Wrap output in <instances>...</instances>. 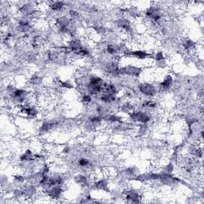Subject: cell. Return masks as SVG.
Masks as SVG:
<instances>
[{"label": "cell", "mask_w": 204, "mask_h": 204, "mask_svg": "<svg viewBox=\"0 0 204 204\" xmlns=\"http://www.w3.org/2000/svg\"><path fill=\"white\" fill-rule=\"evenodd\" d=\"M29 94V92L25 89H15V90L12 91L11 97L13 98V100H16L19 103H23L26 100V98Z\"/></svg>", "instance_id": "cell-4"}, {"label": "cell", "mask_w": 204, "mask_h": 204, "mask_svg": "<svg viewBox=\"0 0 204 204\" xmlns=\"http://www.w3.org/2000/svg\"><path fill=\"white\" fill-rule=\"evenodd\" d=\"M65 6V3L62 2H53L52 4L50 5V9L53 10V11H60Z\"/></svg>", "instance_id": "cell-18"}, {"label": "cell", "mask_w": 204, "mask_h": 204, "mask_svg": "<svg viewBox=\"0 0 204 204\" xmlns=\"http://www.w3.org/2000/svg\"><path fill=\"white\" fill-rule=\"evenodd\" d=\"M14 180L17 182H19V183H23V182L25 181V178L23 176H22V175H14Z\"/></svg>", "instance_id": "cell-30"}, {"label": "cell", "mask_w": 204, "mask_h": 204, "mask_svg": "<svg viewBox=\"0 0 204 204\" xmlns=\"http://www.w3.org/2000/svg\"><path fill=\"white\" fill-rule=\"evenodd\" d=\"M102 122V117L100 116H96L90 118V123L94 126V127H98L101 125Z\"/></svg>", "instance_id": "cell-19"}, {"label": "cell", "mask_w": 204, "mask_h": 204, "mask_svg": "<svg viewBox=\"0 0 204 204\" xmlns=\"http://www.w3.org/2000/svg\"><path fill=\"white\" fill-rule=\"evenodd\" d=\"M141 68L136 67V66H128L118 70L116 75H128V76H133V77H138L141 73Z\"/></svg>", "instance_id": "cell-1"}, {"label": "cell", "mask_w": 204, "mask_h": 204, "mask_svg": "<svg viewBox=\"0 0 204 204\" xmlns=\"http://www.w3.org/2000/svg\"><path fill=\"white\" fill-rule=\"evenodd\" d=\"M21 110H22L23 113L26 114L27 116H35L38 114V111L34 107L22 106L21 107Z\"/></svg>", "instance_id": "cell-11"}, {"label": "cell", "mask_w": 204, "mask_h": 204, "mask_svg": "<svg viewBox=\"0 0 204 204\" xmlns=\"http://www.w3.org/2000/svg\"><path fill=\"white\" fill-rule=\"evenodd\" d=\"M23 192H24V195L25 196H32L34 195V193L36 192V189L34 187L33 185H30L29 187H26L24 190H23Z\"/></svg>", "instance_id": "cell-17"}, {"label": "cell", "mask_w": 204, "mask_h": 204, "mask_svg": "<svg viewBox=\"0 0 204 204\" xmlns=\"http://www.w3.org/2000/svg\"><path fill=\"white\" fill-rule=\"evenodd\" d=\"M155 58H156V60H157L158 61H164L165 60V57H164V56H163V53L161 52H158L156 54V56H155Z\"/></svg>", "instance_id": "cell-27"}, {"label": "cell", "mask_w": 204, "mask_h": 204, "mask_svg": "<svg viewBox=\"0 0 204 204\" xmlns=\"http://www.w3.org/2000/svg\"><path fill=\"white\" fill-rule=\"evenodd\" d=\"M173 169H174V167H173L172 163H170V164H168V166H166L165 168V172L167 173H172V172Z\"/></svg>", "instance_id": "cell-29"}, {"label": "cell", "mask_w": 204, "mask_h": 204, "mask_svg": "<svg viewBox=\"0 0 204 204\" xmlns=\"http://www.w3.org/2000/svg\"><path fill=\"white\" fill-rule=\"evenodd\" d=\"M100 99L102 102L109 104V103H112V102H114L116 100V95H113V94H111V93H104L100 97Z\"/></svg>", "instance_id": "cell-12"}, {"label": "cell", "mask_w": 204, "mask_h": 204, "mask_svg": "<svg viewBox=\"0 0 204 204\" xmlns=\"http://www.w3.org/2000/svg\"><path fill=\"white\" fill-rule=\"evenodd\" d=\"M146 16L154 21V22H159L162 18V14H161L160 10L156 7H151L146 11L145 12Z\"/></svg>", "instance_id": "cell-5"}, {"label": "cell", "mask_w": 204, "mask_h": 204, "mask_svg": "<svg viewBox=\"0 0 204 204\" xmlns=\"http://www.w3.org/2000/svg\"><path fill=\"white\" fill-rule=\"evenodd\" d=\"M42 81V77H40L39 75H33L30 78V82L33 85H39L40 84Z\"/></svg>", "instance_id": "cell-21"}, {"label": "cell", "mask_w": 204, "mask_h": 204, "mask_svg": "<svg viewBox=\"0 0 204 204\" xmlns=\"http://www.w3.org/2000/svg\"><path fill=\"white\" fill-rule=\"evenodd\" d=\"M144 107H147V108H150V109H155L156 107V103L152 100H146L143 103Z\"/></svg>", "instance_id": "cell-23"}, {"label": "cell", "mask_w": 204, "mask_h": 204, "mask_svg": "<svg viewBox=\"0 0 204 204\" xmlns=\"http://www.w3.org/2000/svg\"><path fill=\"white\" fill-rule=\"evenodd\" d=\"M61 186L62 185H56V186L53 187L48 190H46L45 192L52 199H58L62 191H63V189H62Z\"/></svg>", "instance_id": "cell-8"}, {"label": "cell", "mask_w": 204, "mask_h": 204, "mask_svg": "<svg viewBox=\"0 0 204 204\" xmlns=\"http://www.w3.org/2000/svg\"><path fill=\"white\" fill-rule=\"evenodd\" d=\"M138 88L141 93L148 97H153L156 93V89L152 85L149 83H141L139 85Z\"/></svg>", "instance_id": "cell-3"}, {"label": "cell", "mask_w": 204, "mask_h": 204, "mask_svg": "<svg viewBox=\"0 0 204 204\" xmlns=\"http://www.w3.org/2000/svg\"><path fill=\"white\" fill-rule=\"evenodd\" d=\"M78 164L82 167H86L89 164V160L86 158H81V159L78 160Z\"/></svg>", "instance_id": "cell-26"}, {"label": "cell", "mask_w": 204, "mask_h": 204, "mask_svg": "<svg viewBox=\"0 0 204 204\" xmlns=\"http://www.w3.org/2000/svg\"><path fill=\"white\" fill-rule=\"evenodd\" d=\"M195 45H196L195 42H194L192 40L188 39V40H187V41L184 43V47L185 48L186 50H190V49H192L193 47H195Z\"/></svg>", "instance_id": "cell-22"}, {"label": "cell", "mask_w": 204, "mask_h": 204, "mask_svg": "<svg viewBox=\"0 0 204 204\" xmlns=\"http://www.w3.org/2000/svg\"><path fill=\"white\" fill-rule=\"evenodd\" d=\"M129 116L131 120L134 121H137V122H141L142 124H147L148 121L151 120V116L147 113H144V112H132L130 113Z\"/></svg>", "instance_id": "cell-2"}, {"label": "cell", "mask_w": 204, "mask_h": 204, "mask_svg": "<svg viewBox=\"0 0 204 204\" xmlns=\"http://www.w3.org/2000/svg\"><path fill=\"white\" fill-rule=\"evenodd\" d=\"M125 199L128 202H132V203H138L141 202V195L136 190H128L125 192Z\"/></svg>", "instance_id": "cell-6"}, {"label": "cell", "mask_w": 204, "mask_h": 204, "mask_svg": "<svg viewBox=\"0 0 204 204\" xmlns=\"http://www.w3.org/2000/svg\"><path fill=\"white\" fill-rule=\"evenodd\" d=\"M93 188L96 190H102L108 191L109 188H108V182L105 179H100L98 180L97 182H96L95 184H93Z\"/></svg>", "instance_id": "cell-9"}, {"label": "cell", "mask_w": 204, "mask_h": 204, "mask_svg": "<svg viewBox=\"0 0 204 204\" xmlns=\"http://www.w3.org/2000/svg\"><path fill=\"white\" fill-rule=\"evenodd\" d=\"M35 159V155H33L30 150H26L20 156L21 161H31Z\"/></svg>", "instance_id": "cell-13"}, {"label": "cell", "mask_w": 204, "mask_h": 204, "mask_svg": "<svg viewBox=\"0 0 204 204\" xmlns=\"http://www.w3.org/2000/svg\"><path fill=\"white\" fill-rule=\"evenodd\" d=\"M118 26H120V27L123 28V29H126V30H130L131 29V26H130V24L128 23V21L127 19H125V18H123V19H120L119 21V23H118Z\"/></svg>", "instance_id": "cell-16"}, {"label": "cell", "mask_w": 204, "mask_h": 204, "mask_svg": "<svg viewBox=\"0 0 204 204\" xmlns=\"http://www.w3.org/2000/svg\"><path fill=\"white\" fill-rule=\"evenodd\" d=\"M119 48L115 46L114 45H109L107 47V52L109 53V54H116L118 52Z\"/></svg>", "instance_id": "cell-20"}, {"label": "cell", "mask_w": 204, "mask_h": 204, "mask_svg": "<svg viewBox=\"0 0 204 204\" xmlns=\"http://www.w3.org/2000/svg\"><path fill=\"white\" fill-rule=\"evenodd\" d=\"M91 100H92V97H91L90 94H84V95H82V101L83 103L88 104V103H90Z\"/></svg>", "instance_id": "cell-25"}, {"label": "cell", "mask_w": 204, "mask_h": 204, "mask_svg": "<svg viewBox=\"0 0 204 204\" xmlns=\"http://www.w3.org/2000/svg\"><path fill=\"white\" fill-rule=\"evenodd\" d=\"M61 85L63 88H73V84L72 83V82H70V81H66V82H61Z\"/></svg>", "instance_id": "cell-24"}, {"label": "cell", "mask_w": 204, "mask_h": 204, "mask_svg": "<svg viewBox=\"0 0 204 204\" xmlns=\"http://www.w3.org/2000/svg\"><path fill=\"white\" fill-rule=\"evenodd\" d=\"M74 181L76 184L82 187L86 186L88 184V179L85 175H77L74 177Z\"/></svg>", "instance_id": "cell-14"}, {"label": "cell", "mask_w": 204, "mask_h": 204, "mask_svg": "<svg viewBox=\"0 0 204 204\" xmlns=\"http://www.w3.org/2000/svg\"><path fill=\"white\" fill-rule=\"evenodd\" d=\"M125 55L135 57L136 58L141 59V60L148 58V57H150V58L154 57L153 55H152L151 54H148V53L145 52V51H143V50H135V51H131V52H126Z\"/></svg>", "instance_id": "cell-7"}, {"label": "cell", "mask_w": 204, "mask_h": 204, "mask_svg": "<svg viewBox=\"0 0 204 204\" xmlns=\"http://www.w3.org/2000/svg\"><path fill=\"white\" fill-rule=\"evenodd\" d=\"M20 11L23 13V14H26V15H30L34 12V8L33 6L29 4L23 5V7H21Z\"/></svg>", "instance_id": "cell-15"}, {"label": "cell", "mask_w": 204, "mask_h": 204, "mask_svg": "<svg viewBox=\"0 0 204 204\" xmlns=\"http://www.w3.org/2000/svg\"><path fill=\"white\" fill-rule=\"evenodd\" d=\"M192 154H194L195 156L198 157H201L202 156V150L200 149V148H195V149L192 151Z\"/></svg>", "instance_id": "cell-28"}, {"label": "cell", "mask_w": 204, "mask_h": 204, "mask_svg": "<svg viewBox=\"0 0 204 204\" xmlns=\"http://www.w3.org/2000/svg\"><path fill=\"white\" fill-rule=\"evenodd\" d=\"M173 83V78L171 75H167L164 77V80L160 83V87L164 90L170 88Z\"/></svg>", "instance_id": "cell-10"}]
</instances>
